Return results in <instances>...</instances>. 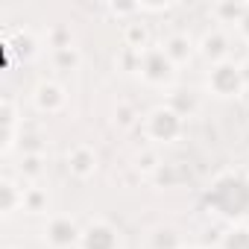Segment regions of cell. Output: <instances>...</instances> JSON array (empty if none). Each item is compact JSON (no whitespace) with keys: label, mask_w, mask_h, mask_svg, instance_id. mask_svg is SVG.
I'll list each match as a JSON object with an SVG mask.
<instances>
[{"label":"cell","mask_w":249,"mask_h":249,"mask_svg":"<svg viewBox=\"0 0 249 249\" xmlns=\"http://www.w3.org/2000/svg\"><path fill=\"white\" fill-rule=\"evenodd\" d=\"M243 27H246V30H249V12H246V18H243Z\"/></svg>","instance_id":"obj_2"},{"label":"cell","mask_w":249,"mask_h":249,"mask_svg":"<svg viewBox=\"0 0 249 249\" xmlns=\"http://www.w3.org/2000/svg\"><path fill=\"white\" fill-rule=\"evenodd\" d=\"M226 249H249V231H234L226 243Z\"/></svg>","instance_id":"obj_1"}]
</instances>
